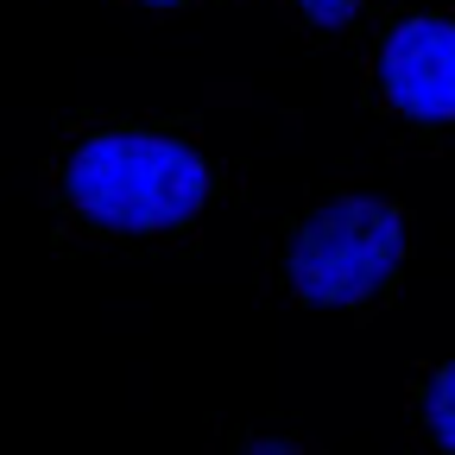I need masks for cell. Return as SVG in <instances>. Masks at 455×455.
Masks as SVG:
<instances>
[{
	"label": "cell",
	"mask_w": 455,
	"mask_h": 455,
	"mask_svg": "<svg viewBox=\"0 0 455 455\" xmlns=\"http://www.w3.org/2000/svg\"><path fill=\"white\" fill-rule=\"evenodd\" d=\"M64 190L95 228H114V235H164V228H184L203 209L209 171L184 140L95 133L70 152Z\"/></svg>",
	"instance_id": "cell-1"
},
{
	"label": "cell",
	"mask_w": 455,
	"mask_h": 455,
	"mask_svg": "<svg viewBox=\"0 0 455 455\" xmlns=\"http://www.w3.org/2000/svg\"><path fill=\"white\" fill-rule=\"evenodd\" d=\"M405 259V215L379 196H335L323 203L291 241L284 278L316 310L367 304Z\"/></svg>",
	"instance_id": "cell-2"
},
{
	"label": "cell",
	"mask_w": 455,
	"mask_h": 455,
	"mask_svg": "<svg viewBox=\"0 0 455 455\" xmlns=\"http://www.w3.org/2000/svg\"><path fill=\"white\" fill-rule=\"evenodd\" d=\"M379 83L386 101L418 127L455 121V20H405L386 32L379 51Z\"/></svg>",
	"instance_id": "cell-3"
},
{
	"label": "cell",
	"mask_w": 455,
	"mask_h": 455,
	"mask_svg": "<svg viewBox=\"0 0 455 455\" xmlns=\"http://www.w3.org/2000/svg\"><path fill=\"white\" fill-rule=\"evenodd\" d=\"M424 424L443 449H455V361L436 367V379L424 386Z\"/></svg>",
	"instance_id": "cell-4"
},
{
	"label": "cell",
	"mask_w": 455,
	"mask_h": 455,
	"mask_svg": "<svg viewBox=\"0 0 455 455\" xmlns=\"http://www.w3.org/2000/svg\"><path fill=\"white\" fill-rule=\"evenodd\" d=\"M298 7H304V20H310V26L341 32V26H348V20L361 13V0H298Z\"/></svg>",
	"instance_id": "cell-5"
},
{
	"label": "cell",
	"mask_w": 455,
	"mask_h": 455,
	"mask_svg": "<svg viewBox=\"0 0 455 455\" xmlns=\"http://www.w3.org/2000/svg\"><path fill=\"white\" fill-rule=\"evenodd\" d=\"M146 7H184V0H146Z\"/></svg>",
	"instance_id": "cell-6"
}]
</instances>
